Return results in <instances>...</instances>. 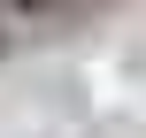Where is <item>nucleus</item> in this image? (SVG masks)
I'll use <instances>...</instances> for the list:
<instances>
[{"label": "nucleus", "mask_w": 146, "mask_h": 138, "mask_svg": "<svg viewBox=\"0 0 146 138\" xmlns=\"http://www.w3.org/2000/svg\"><path fill=\"white\" fill-rule=\"evenodd\" d=\"M15 8H38V0H15Z\"/></svg>", "instance_id": "f257e3e1"}]
</instances>
